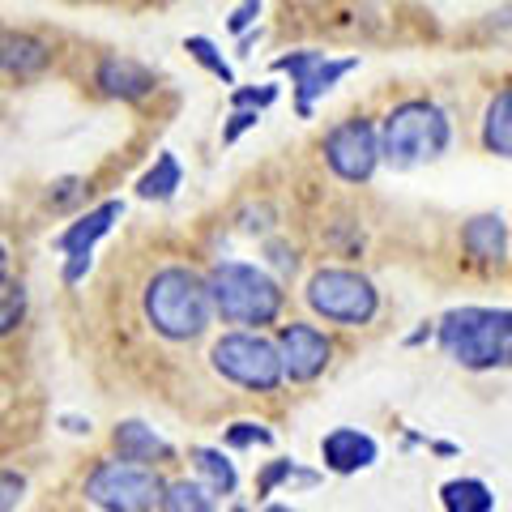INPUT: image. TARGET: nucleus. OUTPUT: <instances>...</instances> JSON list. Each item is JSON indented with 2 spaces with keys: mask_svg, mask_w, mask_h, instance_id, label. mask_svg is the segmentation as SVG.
Listing matches in <instances>:
<instances>
[{
  "mask_svg": "<svg viewBox=\"0 0 512 512\" xmlns=\"http://www.w3.org/2000/svg\"><path fill=\"white\" fill-rule=\"evenodd\" d=\"M184 52H188L192 60H197L205 73H214L222 86H235L231 64L222 60V52H218V43H214V39H205V35H188V39H184Z\"/></svg>",
  "mask_w": 512,
  "mask_h": 512,
  "instance_id": "nucleus-22",
  "label": "nucleus"
},
{
  "mask_svg": "<svg viewBox=\"0 0 512 512\" xmlns=\"http://www.w3.org/2000/svg\"><path fill=\"white\" fill-rule=\"evenodd\" d=\"M265 512H295V508H286V504H269Z\"/></svg>",
  "mask_w": 512,
  "mask_h": 512,
  "instance_id": "nucleus-34",
  "label": "nucleus"
},
{
  "mask_svg": "<svg viewBox=\"0 0 512 512\" xmlns=\"http://www.w3.org/2000/svg\"><path fill=\"white\" fill-rule=\"evenodd\" d=\"M308 303L333 325H367L380 308V295L355 269H316L308 282Z\"/></svg>",
  "mask_w": 512,
  "mask_h": 512,
  "instance_id": "nucleus-7",
  "label": "nucleus"
},
{
  "mask_svg": "<svg viewBox=\"0 0 512 512\" xmlns=\"http://www.w3.org/2000/svg\"><path fill=\"white\" fill-rule=\"evenodd\" d=\"M453 141L448 111L431 99H406L384 111L380 120V158L393 171H410L423 163H436Z\"/></svg>",
  "mask_w": 512,
  "mask_h": 512,
  "instance_id": "nucleus-2",
  "label": "nucleus"
},
{
  "mask_svg": "<svg viewBox=\"0 0 512 512\" xmlns=\"http://www.w3.org/2000/svg\"><path fill=\"white\" fill-rule=\"evenodd\" d=\"M261 9H265V0H239V5L231 9V18H227V30L231 35H248V30L256 26V18H261Z\"/></svg>",
  "mask_w": 512,
  "mask_h": 512,
  "instance_id": "nucleus-26",
  "label": "nucleus"
},
{
  "mask_svg": "<svg viewBox=\"0 0 512 512\" xmlns=\"http://www.w3.org/2000/svg\"><path fill=\"white\" fill-rule=\"evenodd\" d=\"M0 278H9V248L0 244Z\"/></svg>",
  "mask_w": 512,
  "mask_h": 512,
  "instance_id": "nucleus-33",
  "label": "nucleus"
},
{
  "mask_svg": "<svg viewBox=\"0 0 512 512\" xmlns=\"http://www.w3.org/2000/svg\"><path fill=\"white\" fill-rule=\"evenodd\" d=\"M227 444L231 448H252V444H274V431L265 423H231L227 427Z\"/></svg>",
  "mask_w": 512,
  "mask_h": 512,
  "instance_id": "nucleus-24",
  "label": "nucleus"
},
{
  "mask_svg": "<svg viewBox=\"0 0 512 512\" xmlns=\"http://www.w3.org/2000/svg\"><path fill=\"white\" fill-rule=\"evenodd\" d=\"M256 124H261V111H256V107H235L231 120H227V128H222V141H227V146H235V141L244 137L248 128H256Z\"/></svg>",
  "mask_w": 512,
  "mask_h": 512,
  "instance_id": "nucleus-27",
  "label": "nucleus"
},
{
  "mask_svg": "<svg viewBox=\"0 0 512 512\" xmlns=\"http://www.w3.org/2000/svg\"><path fill=\"white\" fill-rule=\"evenodd\" d=\"M124 218V201H103V205H94L90 214H82L73 222L69 231H60L56 235V248L64 252V256H77V252H94V244L116 227V222Z\"/></svg>",
  "mask_w": 512,
  "mask_h": 512,
  "instance_id": "nucleus-14",
  "label": "nucleus"
},
{
  "mask_svg": "<svg viewBox=\"0 0 512 512\" xmlns=\"http://www.w3.org/2000/svg\"><path fill=\"white\" fill-rule=\"evenodd\" d=\"M94 90H99L103 99L141 103V99H150V94L158 90V77L141 60L111 52V56H99V64H94Z\"/></svg>",
  "mask_w": 512,
  "mask_h": 512,
  "instance_id": "nucleus-12",
  "label": "nucleus"
},
{
  "mask_svg": "<svg viewBox=\"0 0 512 512\" xmlns=\"http://www.w3.org/2000/svg\"><path fill=\"white\" fill-rule=\"evenodd\" d=\"M440 346L444 355L487 372V367L512 363V312L508 308H457L440 320Z\"/></svg>",
  "mask_w": 512,
  "mask_h": 512,
  "instance_id": "nucleus-3",
  "label": "nucleus"
},
{
  "mask_svg": "<svg viewBox=\"0 0 512 512\" xmlns=\"http://www.w3.org/2000/svg\"><path fill=\"white\" fill-rule=\"evenodd\" d=\"M52 64H56L52 39L35 35V30H18V26L0 30V77L30 82V77H43Z\"/></svg>",
  "mask_w": 512,
  "mask_h": 512,
  "instance_id": "nucleus-11",
  "label": "nucleus"
},
{
  "mask_svg": "<svg viewBox=\"0 0 512 512\" xmlns=\"http://www.w3.org/2000/svg\"><path fill=\"white\" fill-rule=\"evenodd\" d=\"M440 500H444V512H491L495 508V495L478 478H453V483H444Z\"/></svg>",
  "mask_w": 512,
  "mask_h": 512,
  "instance_id": "nucleus-19",
  "label": "nucleus"
},
{
  "mask_svg": "<svg viewBox=\"0 0 512 512\" xmlns=\"http://www.w3.org/2000/svg\"><path fill=\"white\" fill-rule=\"evenodd\" d=\"M26 316V286L13 278H0V338L13 333Z\"/></svg>",
  "mask_w": 512,
  "mask_h": 512,
  "instance_id": "nucleus-23",
  "label": "nucleus"
},
{
  "mask_svg": "<svg viewBox=\"0 0 512 512\" xmlns=\"http://www.w3.org/2000/svg\"><path fill=\"white\" fill-rule=\"evenodd\" d=\"M180 184H184L180 158L163 150V154L154 158V167L137 180V197H146V201H167V197H175V188H180Z\"/></svg>",
  "mask_w": 512,
  "mask_h": 512,
  "instance_id": "nucleus-18",
  "label": "nucleus"
},
{
  "mask_svg": "<svg viewBox=\"0 0 512 512\" xmlns=\"http://www.w3.org/2000/svg\"><path fill=\"white\" fill-rule=\"evenodd\" d=\"M325 167L346 184H367L376 175L380 158V124H372L367 116H350L342 124H333L325 133Z\"/></svg>",
  "mask_w": 512,
  "mask_h": 512,
  "instance_id": "nucleus-8",
  "label": "nucleus"
},
{
  "mask_svg": "<svg viewBox=\"0 0 512 512\" xmlns=\"http://www.w3.org/2000/svg\"><path fill=\"white\" fill-rule=\"evenodd\" d=\"M192 461H197V474L205 478V487H210L214 495H231V491L239 487L235 466L218 453V448H197V453H192Z\"/></svg>",
  "mask_w": 512,
  "mask_h": 512,
  "instance_id": "nucleus-21",
  "label": "nucleus"
},
{
  "mask_svg": "<svg viewBox=\"0 0 512 512\" xmlns=\"http://www.w3.org/2000/svg\"><path fill=\"white\" fill-rule=\"evenodd\" d=\"M278 355H282V372L303 384V380H316L329 367L333 342L316 325H299L295 320V325L278 329Z\"/></svg>",
  "mask_w": 512,
  "mask_h": 512,
  "instance_id": "nucleus-10",
  "label": "nucleus"
},
{
  "mask_svg": "<svg viewBox=\"0 0 512 512\" xmlns=\"http://www.w3.org/2000/svg\"><path fill=\"white\" fill-rule=\"evenodd\" d=\"M82 197V180H60L56 192H47V205H56V210H64L69 201Z\"/></svg>",
  "mask_w": 512,
  "mask_h": 512,
  "instance_id": "nucleus-31",
  "label": "nucleus"
},
{
  "mask_svg": "<svg viewBox=\"0 0 512 512\" xmlns=\"http://www.w3.org/2000/svg\"><path fill=\"white\" fill-rule=\"evenodd\" d=\"M90 265H94V256H90V252H77V256H69V261H64V282L77 286V282H82V278L90 274Z\"/></svg>",
  "mask_w": 512,
  "mask_h": 512,
  "instance_id": "nucleus-30",
  "label": "nucleus"
},
{
  "mask_svg": "<svg viewBox=\"0 0 512 512\" xmlns=\"http://www.w3.org/2000/svg\"><path fill=\"white\" fill-rule=\"evenodd\" d=\"M111 444H116V453L124 461H141V466H158V461H167L171 457V444L158 436L154 427L146 423H137V419H128L116 427V436H111Z\"/></svg>",
  "mask_w": 512,
  "mask_h": 512,
  "instance_id": "nucleus-15",
  "label": "nucleus"
},
{
  "mask_svg": "<svg viewBox=\"0 0 512 512\" xmlns=\"http://www.w3.org/2000/svg\"><path fill=\"white\" fill-rule=\"evenodd\" d=\"M320 457L333 474H355L367 470L376 461V440L359 427H333L325 440H320Z\"/></svg>",
  "mask_w": 512,
  "mask_h": 512,
  "instance_id": "nucleus-13",
  "label": "nucleus"
},
{
  "mask_svg": "<svg viewBox=\"0 0 512 512\" xmlns=\"http://www.w3.org/2000/svg\"><path fill=\"white\" fill-rule=\"evenodd\" d=\"M274 99H278V86H261V90H231V107H256V111H265Z\"/></svg>",
  "mask_w": 512,
  "mask_h": 512,
  "instance_id": "nucleus-28",
  "label": "nucleus"
},
{
  "mask_svg": "<svg viewBox=\"0 0 512 512\" xmlns=\"http://www.w3.org/2000/svg\"><path fill=\"white\" fill-rule=\"evenodd\" d=\"M163 512H214V491L205 483H192V478H175L163 487Z\"/></svg>",
  "mask_w": 512,
  "mask_h": 512,
  "instance_id": "nucleus-20",
  "label": "nucleus"
},
{
  "mask_svg": "<svg viewBox=\"0 0 512 512\" xmlns=\"http://www.w3.org/2000/svg\"><path fill=\"white\" fill-rule=\"evenodd\" d=\"M214 312L231 325H274L282 312V286L248 261H218L210 269Z\"/></svg>",
  "mask_w": 512,
  "mask_h": 512,
  "instance_id": "nucleus-4",
  "label": "nucleus"
},
{
  "mask_svg": "<svg viewBox=\"0 0 512 512\" xmlns=\"http://www.w3.org/2000/svg\"><path fill=\"white\" fill-rule=\"evenodd\" d=\"M163 478L141 461H99L86 478V500L103 512H150L163 504Z\"/></svg>",
  "mask_w": 512,
  "mask_h": 512,
  "instance_id": "nucleus-6",
  "label": "nucleus"
},
{
  "mask_svg": "<svg viewBox=\"0 0 512 512\" xmlns=\"http://www.w3.org/2000/svg\"><path fill=\"white\" fill-rule=\"evenodd\" d=\"M22 495H26V474L0 470V512H13L22 504Z\"/></svg>",
  "mask_w": 512,
  "mask_h": 512,
  "instance_id": "nucleus-25",
  "label": "nucleus"
},
{
  "mask_svg": "<svg viewBox=\"0 0 512 512\" xmlns=\"http://www.w3.org/2000/svg\"><path fill=\"white\" fill-rule=\"evenodd\" d=\"M274 265H278V269H291V274H295V265H299V261H295V252L274 248Z\"/></svg>",
  "mask_w": 512,
  "mask_h": 512,
  "instance_id": "nucleus-32",
  "label": "nucleus"
},
{
  "mask_svg": "<svg viewBox=\"0 0 512 512\" xmlns=\"http://www.w3.org/2000/svg\"><path fill=\"white\" fill-rule=\"evenodd\" d=\"M461 244H466L470 256H478V261H500L504 248H508L504 218L500 214H478V218H470L466 231H461Z\"/></svg>",
  "mask_w": 512,
  "mask_h": 512,
  "instance_id": "nucleus-16",
  "label": "nucleus"
},
{
  "mask_svg": "<svg viewBox=\"0 0 512 512\" xmlns=\"http://www.w3.org/2000/svg\"><path fill=\"white\" fill-rule=\"evenodd\" d=\"M355 69H359V56H329V52H320V47H299V52L274 60V73H291L295 107L303 120L312 116L316 99H325V94Z\"/></svg>",
  "mask_w": 512,
  "mask_h": 512,
  "instance_id": "nucleus-9",
  "label": "nucleus"
},
{
  "mask_svg": "<svg viewBox=\"0 0 512 512\" xmlns=\"http://www.w3.org/2000/svg\"><path fill=\"white\" fill-rule=\"evenodd\" d=\"M483 146L495 158H512V86L495 94L483 111Z\"/></svg>",
  "mask_w": 512,
  "mask_h": 512,
  "instance_id": "nucleus-17",
  "label": "nucleus"
},
{
  "mask_svg": "<svg viewBox=\"0 0 512 512\" xmlns=\"http://www.w3.org/2000/svg\"><path fill=\"white\" fill-rule=\"evenodd\" d=\"M141 312H146L150 329L167 342H192L210 329L214 312V295H210V278H201L188 265H167L146 282L141 295Z\"/></svg>",
  "mask_w": 512,
  "mask_h": 512,
  "instance_id": "nucleus-1",
  "label": "nucleus"
},
{
  "mask_svg": "<svg viewBox=\"0 0 512 512\" xmlns=\"http://www.w3.org/2000/svg\"><path fill=\"white\" fill-rule=\"evenodd\" d=\"M291 474H295V461H274V466H269V470L261 474V495H269L278 483H286Z\"/></svg>",
  "mask_w": 512,
  "mask_h": 512,
  "instance_id": "nucleus-29",
  "label": "nucleus"
},
{
  "mask_svg": "<svg viewBox=\"0 0 512 512\" xmlns=\"http://www.w3.org/2000/svg\"><path fill=\"white\" fill-rule=\"evenodd\" d=\"M210 367L222 376L239 384V389H252V393H269L286 380L282 372V355H278V342L261 338V333H222L210 350Z\"/></svg>",
  "mask_w": 512,
  "mask_h": 512,
  "instance_id": "nucleus-5",
  "label": "nucleus"
}]
</instances>
